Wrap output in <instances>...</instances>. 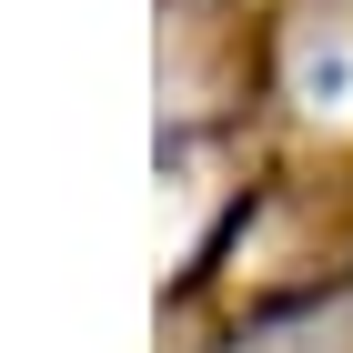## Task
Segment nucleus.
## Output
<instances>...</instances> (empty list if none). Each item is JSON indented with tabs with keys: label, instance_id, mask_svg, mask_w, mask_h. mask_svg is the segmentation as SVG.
Returning a JSON list of instances; mask_svg holds the SVG:
<instances>
[{
	"label": "nucleus",
	"instance_id": "f257e3e1",
	"mask_svg": "<svg viewBox=\"0 0 353 353\" xmlns=\"http://www.w3.org/2000/svg\"><path fill=\"white\" fill-rule=\"evenodd\" d=\"M283 91L303 121L353 132V0H293L283 21Z\"/></svg>",
	"mask_w": 353,
	"mask_h": 353
},
{
	"label": "nucleus",
	"instance_id": "f03ea898",
	"mask_svg": "<svg viewBox=\"0 0 353 353\" xmlns=\"http://www.w3.org/2000/svg\"><path fill=\"white\" fill-rule=\"evenodd\" d=\"M232 353H353V293H333V303H303V313H283V323L243 333Z\"/></svg>",
	"mask_w": 353,
	"mask_h": 353
}]
</instances>
